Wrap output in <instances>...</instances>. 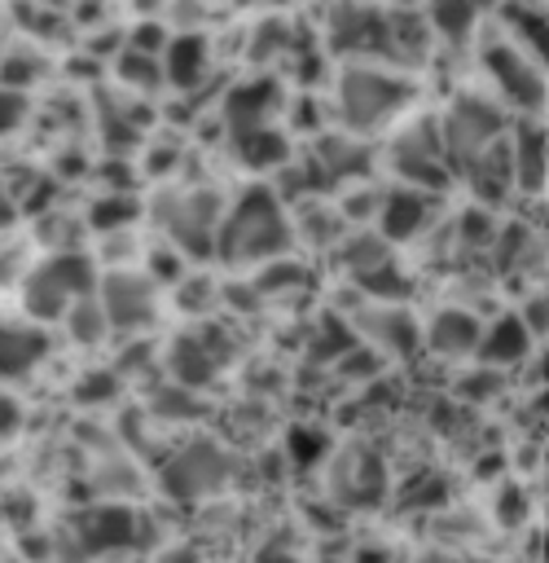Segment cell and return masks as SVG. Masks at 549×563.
I'll return each instance as SVG.
<instances>
[{
  "label": "cell",
  "mask_w": 549,
  "mask_h": 563,
  "mask_svg": "<svg viewBox=\"0 0 549 563\" xmlns=\"http://www.w3.org/2000/svg\"><path fill=\"white\" fill-rule=\"evenodd\" d=\"M294 246V220L285 216V202L272 185H246L220 220L215 238V260L228 268H259L277 255H290Z\"/></svg>",
  "instance_id": "obj_1"
},
{
  "label": "cell",
  "mask_w": 549,
  "mask_h": 563,
  "mask_svg": "<svg viewBox=\"0 0 549 563\" xmlns=\"http://www.w3.org/2000/svg\"><path fill=\"white\" fill-rule=\"evenodd\" d=\"M408 101H413V84L386 66L356 62L334 79V119L356 136L386 128L408 110Z\"/></svg>",
  "instance_id": "obj_2"
},
{
  "label": "cell",
  "mask_w": 549,
  "mask_h": 563,
  "mask_svg": "<svg viewBox=\"0 0 549 563\" xmlns=\"http://www.w3.org/2000/svg\"><path fill=\"white\" fill-rule=\"evenodd\" d=\"M97 260L83 255V251H48L40 264H31L18 282V299H22V312L40 325L48 321H61L66 308L83 295L97 290Z\"/></svg>",
  "instance_id": "obj_3"
},
{
  "label": "cell",
  "mask_w": 549,
  "mask_h": 563,
  "mask_svg": "<svg viewBox=\"0 0 549 563\" xmlns=\"http://www.w3.org/2000/svg\"><path fill=\"white\" fill-rule=\"evenodd\" d=\"M70 554L75 559H114V554H132L149 541V519L141 510H132L127 501H97L88 510H79L66 528Z\"/></svg>",
  "instance_id": "obj_4"
},
{
  "label": "cell",
  "mask_w": 549,
  "mask_h": 563,
  "mask_svg": "<svg viewBox=\"0 0 549 563\" xmlns=\"http://www.w3.org/2000/svg\"><path fill=\"white\" fill-rule=\"evenodd\" d=\"M220 220H224V202L211 189H171L154 202V224L167 233V242L176 251H184L189 260H206L215 255V238H220Z\"/></svg>",
  "instance_id": "obj_5"
},
{
  "label": "cell",
  "mask_w": 549,
  "mask_h": 563,
  "mask_svg": "<svg viewBox=\"0 0 549 563\" xmlns=\"http://www.w3.org/2000/svg\"><path fill=\"white\" fill-rule=\"evenodd\" d=\"M479 62L496 88V97L518 110V114H540L545 97H549V84H545V70L505 35V31H492L488 44L479 48Z\"/></svg>",
  "instance_id": "obj_6"
},
{
  "label": "cell",
  "mask_w": 549,
  "mask_h": 563,
  "mask_svg": "<svg viewBox=\"0 0 549 563\" xmlns=\"http://www.w3.org/2000/svg\"><path fill=\"white\" fill-rule=\"evenodd\" d=\"M439 136L448 150V163L461 172L470 158H479L488 145H496L505 136V114L496 101H488L483 92H461L444 114H439Z\"/></svg>",
  "instance_id": "obj_7"
},
{
  "label": "cell",
  "mask_w": 549,
  "mask_h": 563,
  "mask_svg": "<svg viewBox=\"0 0 549 563\" xmlns=\"http://www.w3.org/2000/svg\"><path fill=\"white\" fill-rule=\"evenodd\" d=\"M391 172L404 185H422V189L444 194V185L452 176V163H448L444 136H439V119H417V123L395 132V141H391Z\"/></svg>",
  "instance_id": "obj_8"
},
{
  "label": "cell",
  "mask_w": 549,
  "mask_h": 563,
  "mask_svg": "<svg viewBox=\"0 0 549 563\" xmlns=\"http://www.w3.org/2000/svg\"><path fill=\"white\" fill-rule=\"evenodd\" d=\"M97 299H101L114 334H141L158 321L163 286L145 268H110L97 282Z\"/></svg>",
  "instance_id": "obj_9"
},
{
  "label": "cell",
  "mask_w": 549,
  "mask_h": 563,
  "mask_svg": "<svg viewBox=\"0 0 549 563\" xmlns=\"http://www.w3.org/2000/svg\"><path fill=\"white\" fill-rule=\"evenodd\" d=\"M228 471H233V462H228V453L215 440H189L184 449H176L163 462L158 484H163L167 497L193 501V497H211L215 488H224L228 484Z\"/></svg>",
  "instance_id": "obj_10"
},
{
  "label": "cell",
  "mask_w": 549,
  "mask_h": 563,
  "mask_svg": "<svg viewBox=\"0 0 549 563\" xmlns=\"http://www.w3.org/2000/svg\"><path fill=\"white\" fill-rule=\"evenodd\" d=\"M224 361H228V347H224V339L215 334V330H180L176 339H171V347L163 352V365H167V374H171V383H180V387H206V383H215L220 378V369H224Z\"/></svg>",
  "instance_id": "obj_11"
},
{
  "label": "cell",
  "mask_w": 549,
  "mask_h": 563,
  "mask_svg": "<svg viewBox=\"0 0 549 563\" xmlns=\"http://www.w3.org/2000/svg\"><path fill=\"white\" fill-rule=\"evenodd\" d=\"M435 216H439V194L400 180V185L382 189V207H378L373 229L386 242H413V238H422L435 224Z\"/></svg>",
  "instance_id": "obj_12"
},
{
  "label": "cell",
  "mask_w": 549,
  "mask_h": 563,
  "mask_svg": "<svg viewBox=\"0 0 549 563\" xmlns=\"http://www.w3.org/2000/svg\"><path fill=\"white\" fill-rule=\"evenodd\" d=\"M312 163L325 176V185H360L369 176L373 150L356 132H347V136L343 132H321L316 150H312Z\"/></svg>",
  "instance_id": "obj_13"
},
{
  "label": "cell",
  "mask_w": 549,
  "mask_h": 563,
  "mask_svg": "<svg viewBox=\"0 0 549 563\" xmlns=\"http://www.w3.org/2000/svg\"><path fill=\"white\" fill-rule=\"evenodd\" d=\"M536 352V334L527 330L523 312H501L483 325V339H479V352L474 361L479 365H492V369H509L518 361H527Z\"/></svg>",
  "instance_id": "obj_14"
},
{
  "label": "cell",
  "mask_w": 549,
  "mask_h": 563,
  "mask_svg": "<svg viewBox=\"0 0 549 563\" xmlns=\"http://www.w3.org/2000/svg\"><path fill=\"white\" fill-rule=\"evenodd\" d=\"M501 31L540 70H549V4H540V0H501Z\"/></svg>",
  "instance_id": "obj_15"
},
{
  "label": "cell",
  "mask_w": 549,
  "mask_h": 563,
  "mask_svg": "<svg viewBox=\"0 0 549 563\" xmlns=\"http://www.w3.org/2000/svg\"><path fill=\"white\" fill-rule=\"evenodd\" d=\"M48 356V334L40 321L0 317V378H26Z\"/></svg>",
  "instance_id": "obj_16"
},
{
  "label": "cell",
  "mask_w": 549,
  "mask_h": 563,
  "mask_svg": "<svg viewBox=\"0 0 549 563\" xmlns=\"http://www.w3.org/2000/svg\"><path fill=\"white\" fill-rule=\"evenodd\" d=\"M479 339H483V321H479L470 308H439V312L426 321V343H430V352H439V356H448V361L474 356V352H479Z\"/></svg>",
  "instance_id": "obj_17"
},
{
  "label": "cell",
  "mask_w": 549,
  "mask_h": 563,
  "mask_svg": "<svg viewBox=\"0 0 549 563\" xmlns=\"http://www.w3.org/2000/svg\"><path fill=\"white\" fill-rule=\"evenodd\" d=\"M163 75H167V88H198L206 75H211V44L202 31H180L171 35L167 53H163Z\"/></svg>",
  "instance_id": "obj_18"
},
{
  "label": "cell",
  "mask_w": 549,
  "mask_h": 563,
  "mask_svg": "<svg viewBox=\"0 0 549 563\" xmlns=\"http://www.w3.org/2000/svg\"><path fill=\"white\" fill-rule=\"evenodd\" d=\"M277 101H281V92H277V84H272V79H250V84L233 88V92H228V101H224L228 136H233V132H250V128L272 123Z\"/></svg>",
  "instance_id": "obj_19"
},
{
  "label": "cell",
  "mask_w": 549,
  "mask_h": 563,
  "mask_svg": "<svg viewBox=\"0 0 549 563\" xmlns=\"http://www.w3.org/2000/svg\"><path fill=\"white\" fill-rule=\"evenodd\" d=\"M509 150H514V189H540L549 180V132L523 119L509 136Z\"/></svg>",
  "instance_id": "obj_20"
},
{
  "label": "cell",
  "mask_w": 549,
  "mask_h": 563,
  "mask_svg": "<svg viewBox=\"0 0 549 563\" xmlns=\"http://www.w3.org/2000/svg\"><path fill=\"white\" fill-rule=\"evenodd\" d=\"M233 154L250 167V172H277L281 163H290V132L285 128H250V132H233Z\"/></svg>",
  "instance_id": "obj_21"
},
{
  "label": "cell",
  "mask_w": 549,
  "mask_h": 563,
  "mask_svg": "<svg viewBox=\"0 0 549 563\" xmlns=\"http://www.w3.org/2000/svg\"><path fill=\"white\" fill-rule=\"evenodd\" d=\"M360 330L378 343V352H408V347H417V321L400 308V303H378V308H369L365 317H360Z\"/></svg>",
  "instance_id": "obj_22"
},
{
  "label": "cell",
  "mask_w": 549,
  "mask_h": 563,
  "mask_svg": "<svg viewBox=\"0 0 549 563\" xmlns=\"http://www.w3.org/2000/svg\"><path fill=\"white\" fill-rule=\"evenodd\" d=\"M141 216V202L132 198V189H105L92 207H88V224L97 233H119V229H132Z\"/></svg>",
  "instance_id": "obj_23"
},
{
  "label": "cell",
  "mask_w": 549,
  "mask_h": 563,
  "mask_svg": "<svg viewBox=\"0 0 549 563\" xmlns=\"http://www.w3.org/2000/svg\"><path fill=\"white\" fill-rule=\"evenodd\" d=\"M61 325H66V334H70L75 343H83V347L101 343V339L110 334V317H105V308H101L97 290H92V295H83V299H75V303L66 308Z\"/></svg>",
  "instance_id": "obj_24"
},
{
  "label": "cell",
  "mask_w": 549,
  "mask_h": 563,
  "mask_svg": "<svg viewBox=\"0 0 549 563\" xmlns=\"http://www.w3.org/2000/svg\"><path fill=\"white\" fill-rule=\"evenodd\" d=\"M369 299H378V303H404L408 295H413V277L408 273H400L395 268V260L386 255L382 264H373L369 273H360V277H351Z\"/></svg>",
  "instance_id": "obj_25"
},
{
  "label": "cell",
  "mask_w": 549,
  "mask_h": 563,
  "mask_svg": "<svg viewBox=\"0 0 549 563\" xmlns=\"http://www.w3.org/2000/svg\"><path fill=\"white\" fill-rule=\"evenodd\" d=\"M114 70H119V84H127V88H141V92H158L163 84H167V75H163V57H154V53H141V48H119V57H114Z\"/></svg>",
  "instance_id": "obj_26"
},
{
  "label": "cell",
  "mask_w": 549,
  "mask_h": 563,
  "mask_svg": "<svg viewBox=\"0 0 549 563\" xmlns=\"http://www.w3.org/2000/svg\"><path fill=\"white\" fill-rule=\"evenodd\" d=\"M479 22V0H430V26L444 40H466Z\"/></svg>",
  "instance_id": "obj_27"
},
{
  "label": "cell",
  "mask_w": 549,
  "mask_h": 563,
  "mask_svg": "<svg viewBox=\"0 0 549 563\" xmlns=\"http://www.w3.org/2000/svg\"><path fill=\"white\" fill-rule=\"evenodd\" d=\"M202 405L193 400V387H180V383H171V387H158L154 391V418H163V422H180V418H193Z\"/></svg>",
  "instance_id": "obj_28"
},
{
  "label": "cell",
  "mask_w": 549,
  "mask_h": 563,
  "mask_svg": "<svg viewBox=\"0 0 549 563\" xmlns=\"http://www.w3.org/2000/svg\"><path fill=\"white\" fill-rule=\"evenodd\" d=\"M119 387H123V374L119 369H92V374H83L75 383V400L79 405H105V400L119 396Z\"/></svg>",
  "instance_id": "obj_29"
},
{
  "label": "cell",
  "mask_w": 549,
  "mask_h": 563,
  "mask_svg": "<svg viewBox=\"0 0 549 563\" xmlns=\"http://www.w3.org/2000/svg\"><path fill=\"white\" fill-rule=\"evenodd\" d=\"M123 44H127V48H141V53L163 57V53H167V44H171V31H167V22L145 18V22H136V26L127 31V40H123Z\"/></svg>",
  "instance_id": "obj_30"
},
{
  "label": "cell",
  "mask_w": 549,
  "mask_h": 563,
  "mask_svg": "<svg viewBox=\"0 0 549 563\" xmlns=\"http://www.w3.org/2000/svg\"><path fill=\"white\" fill-rule=\"evenodd\" d=\"M40 79V57H22V53H13V57H0V84H9V88H31Z\"/></svg>",
  "instance_id": "obj_31"
},
{
  "label": "cell",
  "mask_w": 549,
  "mask_h": 563,
  "mask_svg": "<svg viewBox=\"0 0 549 563\" xmlns=\"http://www.w3.org/2000/svg\"><path fill=\"white\" fill-rule=\"evenodd\" d=\"M505 383V369H492V365H479L470 378H461V396L466 400H492Z\"/></svg>",
  "instance_id": "obj_32"
},
{
  "label": "cell",
  "mask_w": 549,
  "mask_h": 563,
  "mask_svg": "<svg viewBox=\"0 0 549 563\" xmlns=\"http://www.w3.org/2000/svg\"><path fill=\"white\" fill-rule=\"evenodd\" d=\"M22 119H26V92H22V88L0 84V136L18 132V128H22Z\"/></svg>",
  "instance_id": "obj_33"
},
{
  "label": "cell",
  "mask_w": 549,
  "mask_h": 563,
  "mask_svg": "<svg viewBox=\"0 0 549 563\" xmlns=\"http://www.w3.org/2000/svg\"><path fill=\"white\" fill-rule=\"evenodd\" d=\"M523 321H527V330L536 339H549V290H540V295H531L523 303Z\"/></svg>",
  "instance_id": "obj_34"
},
{
  "label": "cell",
  "mask_w": 549,
  "mask_h": 563,
  "mask_svg": "<svg viewBox=\"0 0 549 563\" xmlns=\"http://www.w3.org/2000/svg\"><path fill=\"white\" fill-rule=\"evenodd\" d=\"M18 427H22V405H18L9 391H0V444H4V440H13V435H18Z\"/></svg>",
  "instance_id": "obj_35"
},
{
  "label": "cell",
  "mask_w": 549,
  "mask_h": 563,
  "mask_svg": "<svg viewBox=\"0 0 549 563\" xmlns=\"http://www.w3.org/2000/svg\"><path fill=\"white\" fill-rule=\"evenodd\" d=\"M321 449H325V440H321L316 431H303V427H299V431L290 435V457H294V462H307L303 453H321Z\"/></svg>",
  "instance_id": "obj_36"
},
{
  "label": "cell",
  "mask_w": 549,
  "mask_h": 563,
  "mask_svg": "<svg viewBox=\"0 0 549 563\" xmlns=\"http://www.w3.org/2000/svg\"><path fill=\"white\" fill-rule=\"evenodd\" d=\"M13 211H18V202H13V194H9V185L0 180V229H4V224H13Z\"/></svg>",
  "instance_id": "obj_37"
},
{
  "label": "cell",
  "mask_w": 549,
  "mask_h": 563,
  "mask_svg": "<svg viewBox=\"0 0 549 563\" xmlns=\"http://www.w3.org/2000/svg\"><path fill=\"white\" fill-rule=\"evenodd\" d=\"M158 563H198V554H193L189 545H171V550H167Z\"/></svg>",
  "instance_id": "obj_38"
},
{
  "label": "cell",
  "mask_w": 549,
  "mask_h": 563,
  "mask_svg": "<svg viewBox=\"0 0 549 563\" xmlns=\"http://www.w3.org/2000/svg\"><path fill=\"white\" fill-rule=\"evenodd\" d=\"M536 369H540V378L549 383V339H545V347L536 352Z\"/></svg>",
  "instance_id": "obj_39"
},
{
  "label": "cell",
  "mask_w": 549,
  "mask_h": 563,
  "mask_svg": "<svg viewBox=\"0 0 549 563\" xmlns=\"http://www.w3.org/2000/svg\"><path fill=\"white\" fill-rule=\"evenodd\" d=\"M540 563H549V537H545V554H540Z\"/></svg>",
  "instance_id": "obj_40"
},
{
  "label": "cell",
  "mask_w": 549,
  "mask_h": 563,
  "mask_svg": "<svg viewBox=\"0 0 549 563\" xmlns=\"http://www.w3.org/2000/svg\"><path fill=\"white\" fill-rule=\"evenodd\" d=\"M545 484H549V453H545Z\"/></svg>",
  "instance_id": "obj_41"
},
{
  "label": "cell",
  "mask_w": 549,
  "mask_h": 563,
  "mask_svg": "<svg viewBox=\"0 0 549 563\" xmlns=\"http://www.w3.org/2000/svg\"><path fill=\"white\" fill-rule=\"evenodd\" d=\"M40 4H66V0H40Z\"/></svg>",
  "instance_id": "obj_42"
},
{
  "label": "cell",
  "mask_w": 549,
  "mask_h": 563,
  "mask_svg": "<svg viewBox=\"0 0 549 563\" xmlns=\"http://www.w3.org/2000/svg\"><path fill=\"white\" fill-rule=\"evenodd\" d=\"M119 563H127V559H119Z\"/></svg>",
  "instance_id": "obj_43"
}]
</instances>
